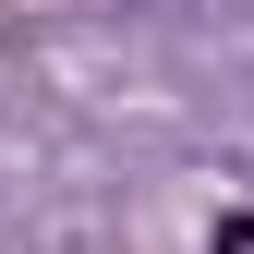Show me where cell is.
Instances as JSON below:
<instances>
[{
    "mask_svg": "<svg viewBox=\"0 0 254 254\" xmlns=\"http://www.w3.org/2000/svg\"><path fill=\"white\" fill-rule=\"evenodd\" d=\"M206 254H254V206H230V218H218V230H206Z\"/></svg>",
    "mask_w": 254,
    "mask_h": 254,
    "instance_id": "6da1fadb",
    "label": "cell"
}]
</instances>
